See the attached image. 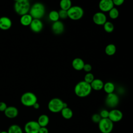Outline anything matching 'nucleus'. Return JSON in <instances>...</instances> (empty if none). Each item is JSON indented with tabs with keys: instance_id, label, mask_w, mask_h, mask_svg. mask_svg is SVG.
Returning <instances> with one entry per match:
<instances>
[{
	"instance_id": "obj_1",
	"label": "nucleus",
	"mask_w": 133,
	"mask_h": 133,
	"mask_svg": "<svg viewBox=\"0 0 133 133\" xmlns=\"http://www.w3.org/2000/svg\"><path fill=\"white\" fill-rule=\"evenodd\" d=\"M91 90L90 84L84 81L77 83L74 87L75 94L80 98H84L89 96Z\"/></svg>"
},
{
	"instance_id": "obj_2",
	"label": "nucleus",
	"mask_w": 133,
	"mask_h": 133,
	"mask_svg": "<svg viewBox=\"0 0 133 133\" xmlns=\"http://www.w3.org/2000/svg\"><path fill=\"white\" fill-rule=\"evenodd\" d=\"M45 12V6L41 3L37 2L31 6L29 14L33 19H41L44 16Z\"/></svg>"
},
{
	"instance_id": "obj_3",
	"label": "nucleus",
	"mask_w": 133,
	"mask_h": 133,
	"mask_svg": "<svg viewBox=\"0 0 133 133\" xmlns=\"http://www.w3.org/2000/svg\"><path fill=\"white\" fill-rule=\"evenodd\" d=\"M31 8L29 0H19L15 2L14 4V10L15 12L20 16L28 14Z\"/></svg>"
},
{
	"instance_id": "obj_4",
	"label": "nucleus",
	"mask_w": 133,
	"mask_h": 133,
	"mask_svg": "<svg viewBox=\"0 0 133 133\" xmlns=\"http://www.w3.org/2000/svg\"><path fill=\"white\" fill-rule=\"evenodd\" d=\"M20 101L21 103L25 107H32L37 102V98L33 92L28 91L22 95Z\"/></svg>"
},
{
	"instance_id": "obj_5",
	"label": "nucleus",
	"mask_w": 133,
	"mask_h": 133,
	"mask_svg": "<svg viewBox=\"0 0 133 133\" xmlns=\"http://www.w3.org/2000/svg\"><path fill=\"white\" fill-rule=\"evenodd\" d=\"M64 102L58 98H54L50 100L48 103V110L52 113H59L63 108Z\"/></svg>"
},
{
	"instance_id": "obj_6",
	"label": "nucleus",
	"mask_w": 133,
	"mask_h": 133,
	"mask_svg": "<svg viewBox=\"0 0 133 133\" xmlns=\"http://www.w3.org/2000/svg\"><path fill=\"white\" fill-rule=\"evenodd\" d=\"M67 11L68 17L72 20H79L84 15L83 8L78 6H72Z\"/></svg>"
},
{
	"instance_id": "obj_7",
	"label": "nucleus",
	"mask_w": 133,
	"mask_h": 133,
	"mask_svg": "<svg viewBox=\"0 0 133 133\" xmlns=\"http://www.w3.org/2000/svg\"><path fill=\"white\" fill-rule=\"evenodd\" d=\"M98 127L102 133H111L113 128V123L109 118H101L98 123Z\"/></svg>"
},
{
	"instance_id": "obj_8",
	"label": "nucleus",
	"mask_w": 133,
	"mask_h": 133,
	"mask_svg": "<svg viewBox=\"0 0 133 133\" xmlns=\"http://www.w3.org/2000/svg\"><path fill=\"white\" fill-rule=\"evenodd\" d=\"M119 103V97L115 93L108 94L105 98V103L109 108H115Z\"/></svg>"
},
{
	"instance_id": "obj_9",
	"label": "nucleus",
	"mask_w": 133,
	"mask_h": 133,
	"mask_svg": "<svg viewBox=\"0 0 133 133\" xmlns=\"http://www.w3.org/2000/svg\"><path fill=\"white\" fill-rule=\"evenodd\" d=\"M40 127L37 121H30L25 124L24 129L25 133H38Z\"/></svg>"
},
{
	"instance_id": "obj_10",
	"label": "nucleus",
	"mask_w": 133,
	"mask_h": 133,
	"mask_svg": "<svg viewBox=\"0 0 133 133\" xmlns=\"http://www.w3.org/2000/svg\"><path fill=\"white\" fill-rule=\"evenodd\" d=\"M123 117V113L121 111L118 109H114L109 111L108 118L113 122H118L122 120Z\"/></svg>"
},
{
	"instance_id": "obj_11",
	"label": "nucleus",
	"mask_w": 133,
	"mask_h": 133,
	"mask_svg": "<svg viewBox=\"0 0 133 133\" xmlns=\"http://www.w3.org/2000/svg\"><path fill=\"white\" fill-rule=\"evenodd\" d=\"M92 20L96 24L102 25L107 22V16L103 12H97L94 15Z\"/></svg>"
},
{
	"instance_id": "obj_12",
	"label": "nucleus",
	"mask_w": 133,
	"mask_h": 133,
	"mask_svg": "<svg viewBox=\"0 0 133 133\" xmlns=\"http://www.w3.org/2000/svg\"><path fill=\"white\" fill-rule=\"evenodd\" d=\"M114 6L112 0H100L99 3V8L101 12H109Z\"/></svg>"
},
{
	"instance_id": "obj_13",
	"label": "nucleus",
	"mask_w": 133,
	"mask_h": 133,
	"mask_svg": "<svg viewBox=\"0 0 133 133\" xmlns=\"http://www.w3.org/2000/svg\"><path fill=\"white\" fill-rule=\"evenodd\" d=\"M29 26L32 31L34 33H39L43 30V23L41 19H33Z\"/></svg>"
},
{
	"instance_id": "obj_14",
	"label": "nucleus",
	"mask_w": 133,
	"mask_h": 133,
	"mask_svg": "<svg viewBox=\"0 0 133 133\" xmlns=\"http://www.w3.org/2000/svg\"><path fill=\"white\" fill-rule=\"evenodd\" d=\"M51 30L55 34H61L64 30V25L61 21L58 20L53 22L51 25Z\"/></svg>"
},
{
	"instance_id": "obj_15",
	"label": "nucleus",
	"mask_w": 133,
	"mask_h": 133,
	"mask_svg": "<svg viewBox=\"0 0 133 133\" xmlns=\"http://www.w3.org/2000/svg\"><path fill=\"white\" fill-rule=\"evenodd\" d=\"M12 26V21L8 17L3 16L0 17V29L7 30Z\"/></svg>"
},
{
	"instance_id": "obj_16",
	"label": "nucleus",
	"mask_w": 133,
	"mask_h": 133,
	"mask_svg": "<svg viewBox=\"0 0 133 133\" xmlns=\"http://www.w3.org/2000/svg\"><path fill=\"white\" fill-rule=\"evenodd\" d=\"M4 114L9 118H14L18 115V110L16 107L14 106L7 107L4 111Z\"/></svg>"
},
{
	"instance_id": "obj_17",
	"label": "nucleus",
	"mask_w": 133,
	"mask_h": 133,
	"mask_svg": "<svg viewBox=\"0 0 133 133\" xmlns=\"http://www.w3.org/2000/svg\"><path fill=\"white\" fill-rule=\"evenodd\" d=\"M85 63L83 59L80 58L74 59L72 62V65L73 69L76 71H81L83 69Z\"/></svg>"
},
{
	"instance_id": "obj_18",
	"label": "nucleus",
	"mask_w": 133,
	"mask_h": 133,
	"mask_svg": "<svg viewBox=\"0 0 133 133\" xmlns=\"http://www.w3.org/2000/svg\"><path fill=\"white\" fill-rule=\"evenodd\" d=\"M90 84L92 89H94L96 91H99L102 89L104 85L103 81L100 79L98 78H95Z\"/></svg>"
},
{
	"instance_id": "obj_19",
	"label": "nucleus",
	"mask_w": 133,
	"mask_h": 133,
	"mask_svg": "<svg viewBox=\"0 0 133 133\" xmlns=\"http://www.w3.org/2000/svg\"><path fill=\"white\" fill-rule=\"evenodd\" d=\"M33 19V18L29 14H27L21 16L20 19V22L23 26H29Z\"/></svg>"
},
{
	"instance_id": "obj_20",
	"label": "nucleus",
	"mask_w": 133,
	"mask_h": 133,
	"mask_svg": "<svg viewBox=\"0 0 133 133\" xmlns=\"http://www.w3.org/2000/svg\"><path fill=\"white\" fill-rule=\"evenodd\" d=\"M37 122L41 127H46L49 123V118L46 114H42L38 117Z\"/></svg>"
},
{
	"instance_id": "obj_21",
	"label": "nucleus",
	"mask_w": 133,
	"mask_h": 133,
	"mask_svg": "<svg viewBox=\"0 0 133 133\" xmlns=\"http://www.w3.org/2000/svg\"><path fill=\"white\" fill-rule=\"evenodd\" d=\"M61 113L62 116L66 119H69L71 118L73 115V112L72 110L69 107L63 108L61 111Z\"/></svg>"
},
{
	"instance_id": "obj_22",
	"label": "nucleus",
	"mask_w": 133,
	"mask_h": 133,
	"mask_svg": "<svg viewBox=\"0 0 133 133\" xmlns=\"http://www.w3.org/2000/svg\"><path fill=\"white\" fill-rule=\"evenodd\" d=\"M103 89L107 94H111L114 92L115 90V85L112 82H108L104 84Z\"/></svg>"
},
{
	"instance_id": "obj_23",
	"label": "nucleus",
	"mask_w": 133,
	"mask_h": 133,
	"mask_svg": "<svg viewBox=\"0 0 133 133\" xmlns=\"http://www.w3.org/2000/svg\"><path fill=\"white\" fill-rule=\"evenodd\" d=\"M116 48L115 45L113 44H108L105 48V52L108 56H112L116 52Z\"/></svg>"
},
{
	"instance_id": "obj_24",
	"label": "nucleus",
	"mask_w": 133,
	"mask_h": 133,
	"mask_svg": "<svg viewBox=\"0 0 133 133\" xmlns=\"http://www.w3.org/2000/svg\"><path fill=\"white\" fill-rule=\"evenodd\" d=\"M59 5L61 9L68 10L72 7V2L71 0H61Z\"/></svg>"
},
{
	"instance_id": "obj_25",
	"label": "nucleus",
	"mask_w": 133,
	"mask_h": 133,
	"mask_svg": "<svg viewBox=\"0 0 133 133\" xmlns=\"http://www.w3.org/2000/svg\"><path fill=\"white\" fill-rule=\"evenodd\" d=\"M7 131L8 133H23L21 128L17 124L10 125Z\"/></svg>"
},
{
	"instance_id": "obj_26",
	"label": "nucleus",
	"mask_w": 133,
	"mask_h": 133,
	"mask_svg": "<svg viewBox=\"0 0 133 133\" xmlns=\"http://www.w3.org/2000/svg\"><path fill=\"white\" fill-rule=\"evenodd\" d=\"M48 18L53 22L58 21L60 19L58 11L56 10H51L48 14Z\"/></svg>"
},
{
	"instance_id": "obj_27",
	"label": "nucleus",
	"mask_w": 133,
	"mask_h": 133,
	"mask_svg": "<svg viewBox=\"0 0 133 133\" xmlns=\"http://www.w3.org/2000/svg\"><path fill=\"white\" fill-rule=\"evenodd\" d=\"M103 29L106 32L111 33L114 29V26L113 24L110 21H107L103 25Z\"/></svg>"
},
{
	"instance_id": "obj_28",
	"label": "nucleus",
	"mask_w": 133,
	"mask_h": 133,
	"mask_svg": "<svg viewBox=\"0 0 133 133\" xmlns=\"http://www.w3.org/2000/svg\"><path fill=\"white\" fill-rule=\"evenodd\" d=\"M109 16L112 19H116L119 16V11L116 7H113L109 11Z\"/></svg>"
},
{
	"instance_id": "obj_29",
	"label": "nucleus",
	"mask_w": 133,
	"mask_h": 133,
	"mask_svg": "<svg viewBox=\"0 0 133 133\" xmlns=\"http://www.w3.org/2000/svg\"><path fill=\"white\" fill-rule=\"evenodd\" d=\"M94 79H95V77L94 74L90 72H88L85 74L84 76V81L89 84H90L94 81Z\"/></svg>"
},
{
	"instance_id": "obj_30",
	"label": "nucleus",
	"mask_w": 133,
	"mask_h": 133,
	"mask_svg": "<svg viewBox=\"0 0 133 133\" xmlns=\"http://www.w3.org/2000/svg\"><path fill=\"white\" fill-rule=\"evenodd\" d=\"M59 18L61 19H65L68 17V11L67 10H63V9H60L59 11Z\"/></svg>"
},
{
	"instance_id": "obj_31",
	"label": "nucleus",
	"mask_w": 133,
	"mask_h": 133,
	"mask_svg": "<svg viewBox=\"0 0 133 133\" xmlns=\"http://www.w3.org/2000/svg\"><path fill=\"white\" fill-rule=\"evenodd\" d=\"M101 119V117L99 114H94L91 116V120L95 123H98Z\"/></svg>"
},
{
	"instance_id": "obj_32",
	"label": "nucleus",
	"mask_w": 133,
	"mask_h": 133,
	"mask_svg": "<svg viewBox=\"0 0 133 133\" xmlns=\"http://www.w3.org/2000/svg\"><path fill=\"white\" fill-rule=\"evenodd\" d=\"M109 114V111H108L107 110H105V109L102 110L99 113V115H100L101 118H108Z\"/></svg>"
},
{
	"instance_id": "obj_33",
	"label": "nucleus",
	"mask_w": 133,
	"mask_h": 133,
	"mask_svg": "<svg viewBox=\"0 0 133 133\" xmlns=\"http://www.w3.org/2000/svg\"><path fill=\"white\" fill-rule=\"evenodd\" d=\"M92 69L91 65L89 63H85L84 67H83V70L85 71L86 72H90Z\"/></svg>"
},
{
	"instance_id": "obj_34",
	"label": "nucleus",
	"mask_w": 133,
	"mask_h": 133,
	"mask_svg": "<svg viewBox=\"0 0 133 133\" xmlns=\"http://www.w3.org/2000/svg\"><path fill=\"white\" fill-rule=\"evenodd\" d=\"M7 108V105L4 102H0V111L4 112L6 108Z\"/></svg>"
},
{
	"instance_id": "obj_35",
	"label": "nucleus",
	"mask_w": 133,
	"mask_h": 133,
	"mask_svg": "<svg viewBox=\"0 0 133 133\" xmlns=\"http://www.w3.org/2000/svg\"><path fill=\"white\" fill-rule=\"evenodd\" d=\"M124 1L125 0H112V2L113 3L114 5L119 6L122 5L124 3Z\"/></svg>"
},
{
	"instance_id": "obj_36",
	"label": "nucleus",
	"mask_w": 133,
	"mask_h": 133,
	"mask_svg": "<svg viewBox=\"0 0 133 133\" xmlns=\"http://www.w3.org/2000/svg\"><path fill=\"white\" fill-rule=\"evenodd\" d=\"M38 133H48V129L46 127H41Z\"/></svg>"
},
{
	"instance_id": "obj_37",
	"label": "nucleus",
	"mask_w": 133,
	"mask_h": 133,
	"mask_svg": "<svg viewBox=\"0 0 133 133\" xmlns=\"http://www.w3.org/2000/svg\"><path fill=\"white\" fill-rule=\"evenodd\" d=\"M32 107H33V108L35 109H38L39 108L40 105H39V104L37 102H36Z\"/></svg>"
},
{
	"instance_id": "obj_38",
	"label": "nucleus",
	"mask_w": 133,
	"mask_h": 133,
	"mask_svg": "<svg viewBox=\"0 0 133 133\" xmlns=\"http://www.w3.org/2000/svg\"><path fill=\"white\" fill-rule=\"evenodd\" d=\"M0 133H8V131H2L0 132Z\"/></svg>"
},
{
	"instance_id": "obj_39",
	"label": "nucleus",
	"mask_w": 133,
	"mask_h": 133,
	"mask_svg": "<svg viewBox=\"0 0 133 133\" xmlns=\"http://www.w3.org/2000/svg\"><path fill=\"white\" fill-rule=\"evenodd\" d=\"M15 2H17V1H19V0H14Z\"/></svg>"
},
{
	"instance_id": "obj_40",
	"label": "nucleus",
	"mask_w": 133,
	"mask_h": 133,
	"mask_svg": "<svg viewBox=\"0 0 133 133\" xmlns=\"http://www.w3.org/2000/svg\"><path fill=\"white\" fill-rule=\"evenodd\" d=\"M0 132H1V131H0Z\"/></svg>"
}]
</instances>
